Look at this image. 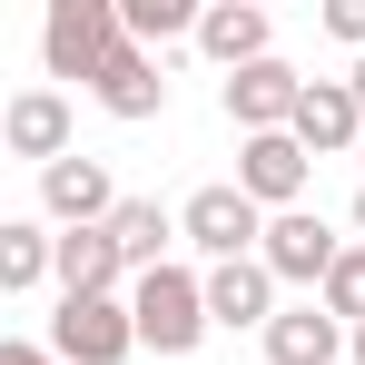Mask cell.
<instances>
[{"label": "cell", "mask_w": 365, "mask_h": 365, "mask_svg": "<svg viewBox=\"0 0 365 365\" xmlns=\"http://www.w3.org/2000/svg\"><path fill=\"white\" fill-rule=\"evenodd\" d=\"M119 20H128V40L138 50H168V40H197V0H119Z\"/></svg>", "instance_id": "18"}, {"label": "cell", "mask_w": 365, "mask_h": 365, "mask_svg": "<svg viewBox=\"0 0 365 365\" xmlns=\"http://www.w3.org/2000/svg\"><path fill=\"white\" fill-rule=\"evenodd\" d=\"M197 50L227 69H257V60H277V20L257 10V0H207V20H197Z\"/></svg>", "instance_id": "11"}, {"label": "cell", "mask_w": 365, "mask_h": 365, "mask_svg": "<svg viewBox=\"0 0 365 365\" xmlns=\"http://www.w3.org/2000/svg\"><path fill=\"white\" fill-rule=\"evenodd\" d=\"M297 148H306V158H356V148H365V109H356L346 79H306V99H297Z\"/></svg>", "instance_id": "10"}, {"label": "cell", "mask_w": 365, "mask_h": 365, "mask_svg": "<svg viewBox=\"0 0 365 365\" xmlns=\"http://www.w3.org/2000/svg\"><path fill=\"white\" fill-rule=\"evenodd\" d=\"M316 30H326V40H346V50L365 60V0H326V10H316Z\"/></svg>", "instance_id": "20"}, {"label": "cell", "mask_w": 365, "mask_h": 365, "mask_svg": "<svg viewBox=\"0 0 365 365\" xmlns=\"http://www.w3.org/2000/svg\"><path fill=\"white\" fill-rule=\"evenodd\" d=\"M306 178H316V158L297 148V128H277V138H237V187L267 207V217L306 207Z\"/></svg>", "instance_id": "7"}, {"label": "cell", "mask_w": 365, "mask_h": 365, "mask_svg": "<svg viewBox=\"0 0 365 365\" xmlns=\"http://www.w3.org/2000/svg\"><path fill=\"white\" fill-rule=\"evenodd\" d=\"M267 277L277 287H306V297H326V277H336V257H346V237L316 217V207H287V217H267Z\"/></svg>", "instance_id": "5"}, {"label": "cell", "mask_w": 365, "mask_h": 365, "mask_svg": "<svg viewBox=\"0 0 365 365\" xmlns=\"http://www.w3.org/2000/svg\"><path fill=\"white\" fill-rule=\"evenodd\" d=\"M128 50V20L119 0H50V20H40V69L50 79H79V89H99V69Z\"/></svg>", "instance_id": "2"}, {"label": "cell", "mask_w": 365, "mask_h": 365, "mask_svg": "<svg viewBox=\"0 0 365 365\" xmlns=\"http://www.w3.org/2000/svg\"><path fill=\"white\" fill-rule=\"evenodd\" d=\"M89 99H99V109H109V119H168V69H158V50H138V40H128L119 60L99 69V89H89Z\"/></svg>", "instance_id": "12"}, {"label": "cell", "mask_w": 365, "mask_h": 365, "mask_svg": "<svg viewBox=\"0 0 365 365\" xmlns=\"http://www.w3.org/2000/svg\"><path fill=\"white\" fill-rule=\"evenodd\" d=\"M0 365H60V356H50L40 336H10V346H0Z\"/></svg>", "instance_id": "21"}, {"label": "cell", "mask_w": 365, "mask_h": 365, "mask_svg": "<svg viewBox=\"0 0 365 365\" xmlns=\"http://www.w3.org/2000/svg\"><path fill=\"white\" fill-rule=\"evenodd\" d=\"M356 237H365V187H356Z\"/></svg>", "instance_id": "24"}, {"label": "cell", "mask_w": 365, "mask_h": 365, "mask_svg": "<svg viewBox=\"0 0 365 365\" xmlns=\"http://www.w3.org/2000/svg\"><path fill=\"white\" fill-rule=\"evenodd\" d=\"M316 306H326L346 336L365 326V247H346V257H336V277H326V297H316Z\"/></svg>", "instance_id": "19"}, {"label": "cell", "mask_w": 365, "mask_h": 365, "mask_svg": "<svg viewBox=\"0 0 365 365\" xmlns=\"http://www.w3.org/2000/svg\"><path fill=\"white\" fill-rule=\"evenodd\" d=\"M207 316L217 326H277L287 306H277V277H267V257H237V267H207Z\"/></svg>", "instance_id": "14"}, {"label": "cell", "mask_w": 365, "mask_h": 365, "mask_svg": "<svg viewBox=\"0 0 365 365\" xmlns=\"http://www.w3.org/2000/svg\"><path fill=\"white\" fill-rule=\"evenodd\" d=\"M178 237L207 257V267H237V257H257L267 247V207L247 197L237 178H217V187H187V207H178Z\"/></svg>", "instance_id": "3"}, {"label": "cell", "mask_w": 365, "mask_h": 365, "mask_svg": "<svg viewBox=\"0 0 365 365\" xmlns=\"http://www.w3.org/2000/svg\"><path fill=\"white\" fill-rule=\"evenodd\" d=\"M297 99H306V69H287V60H257V69H237V79L217 89V109H227L237 138H277V128H297Z\"/></svg>", "instance_id": "6"}, {"label": "cell", "mask_w": 365, "mask_h": 365, "mask_svg": "<svg viewBox=\"0 0 365 365\" xmlns=\"http://www.w3.org/2000/svg\"><path fill=\"white\" fill-rule=\"evenodd\" d=\"M50 356H60V365H128V356H138V316H128V297H60V316H50Z\"/></svg>", "instance_id": "4"}, {"label": "cell", "mask_w": 365, "mask_h": 365, "mask_svg": "<svg viewBox=\"0 0 365 365\" xmlns=\"http://www.w3.org/2000/svg\"><path fill=\"white\" fill-rule=\"evenodd\" d=\"M60 277V227L50 217H0V297H30Z\"/></svg>", "instance_id": "16"}, {"label": "cell", "mask_w": 365, "mask_h": 365, "mask_svg": "<svg viewBox=\"0 0 365 365\" xmlns=\"http://www.w3.org/2000/svg\"><path fill=\"white\" fill-rule=\"evenodd\" d=\"M346 346H356V336H346V326H336L316 297H297L277 326H267V365H336Z\"/></svg>", "instance_id": "15"}, {"label": "cell", "mask_w": 365, "mask_h": 365, "mask_svg": "<svg viewBox=\"0 0 365 365\" xmlns=\"http://www.w3.org/2000/svg\"><path fill=\"white\" fill-rule=\"evenodd\" d=\"M109 237H119L128 277H148V267H168V247H187V237H178V207H158V197H128L119 217H109Z\"/></svg>", "instance_id": "17"}, {"label": "cell", "mask_w": 365, "mask_h": 365, "mask_svg": "<svg viewBox=\"0 0 365 365\" xmlns=\"http://www.w3.org/2000/svg\"><path fill=\"white\" fill-rule=\"evenodd\" d=\"M69 89H20L10 109H0V148L10 158H30V168H60L69 158Z\"/></svg>", "instance_id": "9"}, {"label": "cell", "mask_w": 365, "mask_h": 365, "mask_svg": "<svg viewBox=\"0 0 365 365\" xmlns=\"http://www.w3.org/2000/svg\"><path fill=\"white\" fill-rule=\"evenodd\" d=\"M128 257L109 227H60V297H128Z\"/></svg>", "instance_id": "13"}, {"label": "cell", "mask_w": 365, "mask_h": 365, "mask_svg": "<svg viewBox=\"0 0 365 365\" xmlns=\"http://www.w3.org/2000/svg\"><path fill=\"white\" fill-rule=\"evenodd\" d=\"M119 207H128V197L109 187V168L79 158V148H69L60 168H40V217H50V227H109Z\"/></svg>", "instance_id": "8"}, {"label": "cell", "mask_w": 365, "mask_h": 365, "mask_svg": "<svg viewBox=\"0 0 365 365\" xmlns=\"http://www.w3.org/2000/svg\"><path fill=\"white\" fill-rule=\"evenodd\" d=\"M346 365H365V326H356V346H346Z\"/></svg>", "instance_id": "23"}, {"label": "cell", "mask_w": 365, "mask_h": 365, "mask_svg": "<svg viewBox=\"0 0 365 365\" xmlns=\"http://www.w3.org/2000/svg\"><path fill=\"white\" fill-rule=\"evenodd\" d=\"M128 316H138V346H148V356H197L207 326H217V316H207V267H178V257L148 267V277L128 287Z\"/></svg>", "instance_id": "1"}, {"label": "cell", "mask_w": 365, "mask_h": 365, "mask_svg": "<svg viewBox=\"0 0 365 365\" xmlns=\"http://www.w3.org/2000/svg\"><path fill=\"white\" fill-rule=\"evenodd\" d=\"M356 168H365V148H356Z\"/></svg>", "instance_id": "25"}, {"label": "cell", "mask_w": 365, "mask_h": 365, "mask_svg": "<svg viewBox=\"0 0 365 365\" xmlns=\"http://www.w3.org/2000/svg\"><path fill=\"white\" fill-rule=\"evenodd\" d=\"M346 89H356V109H365V60H356V69H346Z\"/></svg>", "instance_id": "22"}]
</instances>
